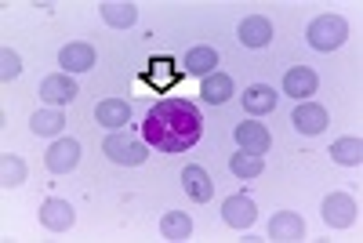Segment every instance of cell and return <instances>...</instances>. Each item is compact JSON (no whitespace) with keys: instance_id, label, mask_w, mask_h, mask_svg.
Returning <instances> with one entry per match:
<instances>
[{"instance_id":"4","label":"cell","mask_w":363,"mask_h":243,"mask_svg":"<svg viewBox=\"0 0 363 243\" xmlns=\"http://www.w3.org/2000/svg\"><path fill=\"white\" fill-rule=\"evenodd\" d=\"M320 215H323V222H327L330 229H349V225H356L359 207H356V200H352L349 193H327Z\"/></svg>"},{"instance_id":"12","label":"cell","mask_w":363,"mask_h":243,"mask_svg":"<svg viewBox=\"0 0 363 243\" xmlns=\"http://www.w3.org/2000/svg\"><path fill=\"white\" fill-rule=\"evenodd\" d=\"M236 37L244 47H269L272 44V22L265 15H247L244 22H240Z\"/></svg>"},{"instance_id":"19","label":"cell","mask_w":363,"mask_h":243,"mask_svg":"<svg viewBox=\"0 0 363 243\" xmlns=\"http://www.w3.org/2000/svg\"><path fill=\"white\" fill-rule=\"evenodd\" d=\"M29 128H33V135H40V138H58L62 128H66V116L58 109H37L33 116H29Z\"/></svg>"},{"instance_id":"22","label":"cell","mask_w":363,"mask_h":243,"mask_svg":"<svg viewBox=\"0 0 363 243\" xmlns=\"http://www.w3.org/2000/svg\"><path fill=\"white\" fill-rule=\"evenodd\" d=\"M160 236L164 239H189L193 236V218L186 210H167L160 218Z\"/></svg>"},{"instance_id":"20","label":"cell","mask_w":363,"mask_h":243,"mask_svg":"<svg viewBox=\"0 0 363 243\" xmlns=\"http://www.w3.org/2000/svg\"><path fill=\"white\" fill-rule=\"evenodd\" d=\"M182 66H186V73L193 77H211L218 66V51L215 47H193L186 58H182Z\"/></svg>"},{"instance_id":"17","label":"cell","mask_w":363,"mask_h":243,"mask_svg":"<svg viewBox=\"0 0 363 243\" xmlns=\"http://www.w3.org/2000/svg\"><path fill=\"white\" fill-rule=\"evenodd\" d=\"M277 102H280V95H277L269 84H251V87L244 91V109H247L251 116L272 113V109H277Z\"/></svg>"},{"instance_id":"18","label":"cell","mask_w":363,"mask_h":243,"mask_svg":"<svg viewBox=\"0 0 363 243\" xmlns=\"http://www.w3.org/2000/svg\"><path fill=\"white\" fill-rule=\"evenodd\" d=\"M200 95H203V102H207V106H222V102H229V95H233V77L215 69L211 77H203Z\"/></svg>"},{"instance_id":"8","label":"cell","mask_w":363,"mask_h":243,"mask_svg":"<svg viewBox=\"0 0 363 243\" xmlns=\"http://www.w3.org/2000/svg\"><path fill=\"white\" fill-rule=\"evenodd\" d=\"M222 218H225L229 229H251L255 218H258V207H255L251 196L236 193V196H229V200L222 203Z\"/></svg>"},{"instance_id":"13","label":"cell","mask_w":363,"mask_h":243,"mask_svg":"<svg viewBox=\"0 0 363 243\" xmlns=\"http://www.w3.org/2000/svg\"><path fill=\"white\" fill-rule=\"evenodd\" d=\"M182 189L189 193V200L207 203L211 196H215V181H211V174L200 164H189V167H182Z\"/></svg>"},{"instance_id":"6","label":"cell","mask_w":363,"mask_h":243,"mask_svg":"<svg viewBox=\"0 0 363 243\" xmlns=\"http://www.w3.org/2000/svg\"><path fill=\"white\" fill-rule=\"evenodd\" d=\"M77 95H80V87H77V80H73L69 73H51V77L40 80V98H44L51 109H55V106H69Z\"/></svg>"},{"instance_id":"15","label":"cell","mask_w":363,"mask_h":243,"mask_svg":"<svg viewBox=\"0 0 363 243\" xmlns=\"http://www.w3.org/2000/svg\"><path fill=\"white\" fill-rule=\"evenodd\" d=\"M58 66H62V73H87L91 66H95V47L77 40V44H66L62 51H58Z\"/></svg>"},{"instance_id":"23","label":"cell","mask_w":363,"mask_h":243,"mask_svg":"<svg viewBox=\"0 0 363 243\" xmlns=\"http://www.w3.org/2000/svg\"><path fill=\"white\" fill-rule=\"evenodd\" d=\"M102 22L113 29H131L138 22V8L135 4H102Z\"/></svg>"},{"instance_id":"16","label":"cell","mask_w":363,"mask_h":243,"mask_svg":"<svg viewBox=\"0 0 363 243\" xmlns=\"http://www.w3.org/2000/svg\"><path fill=\"white\" fill-rule=\"evenodd\" d=\"M95 120L102 128H109V131H120L131 120V106L124 98H106V102L95 106Z\"/></svg>"},{"instance_id":"11","label":"cell","mask_w":363,"mask_h":243,"mask_svg":"<svg viewBox=\"0 0 363 243\" xmlns=\"http://www.w3.org/2000/svg\"><path fill=\"white\" fill-rule=\"evenodd\" d=\"M236 145L244 149V153H269V145H272V138H269V128L265 124H255V120H244V124H236Z\"/></svg>"},{"instance_id":"24","label":"cell","mask_w":363,"mask_h":243,"mask_svg":"<svg viewBox=\"0 0 363 243\" xmlns=\"http://www.w3.org/2000/svg\"><path fill=\"white\" fill-rule=\"evenodd\" d=\"M229 171L236 174V178H258L262 171H265V160L258 157V153H233V160H229Z\"/></svg>"},{"instance_id":"1","label":"cell","mask_w":363,"mask_h":243,"mask_svg":"<svg viewBox=\"0 0 363 243\" xmlns=\"http://www.w3.org/2000/svg\"><path fill=\"white\" fill-rule=\"evenodd\" d=\"M203 135L200 109L186 98H164L145 113L142 142L153 145L157 153H189Z\"/></svg>"},{"instance_id":"21","label":"cell","mask_w":363,"mask_h":243,"mask_svg":"<svg viewBox=\"0 0 363 243\" xmlns=\"http://www.w3.org/2000/svg\"><path fill=\"white\" fill-rule=\"evenodd\" d=\"M330 160L342 164V167H359V160H363V142H359L356 135L338 138L335 145H330Z\"/></svg>"},{"instance_id":"26","label":"cell","mask_w":363,"mask_h":243,"mask_svg":"<svg viewBox=\"0 0 363 243\" xmlns=\"http://www.w3.org/2000/svg\"><path fill=\"white\" fill-rule=\"evenodd\" d=\"M22 73V58H18V51H11V47H4L0 51V80H15Z\"/></svg>"},{"instance_id":"10","label":"cell","mask_w":363,"mask_h":243,"mask_svg":"<svg viewBox=\"0 0 363 243\" xmlns=\"http://www.w3.org/2000/svg\"><path fill=\"white\" fill-rule=\"evenodd\" d=\"M316 87H320V80H316V73H313L309 66H291V69L284 73V95H291L294 102H298V98L306 102L309 95H316Z\"/></svg>"},{"instance_id":"3","label":"cell","mask_w":363,"mask_h":243,"mask_svg":"<svg viewBox=\"0 0 363 243\" xmlns=\"http://www.w3.org/2000/svg\"><path fill=\"white\" fill-rule=\"evenodd\" d=\"M306 37L316 51H335L349 40V22L342 15H316L306 29Z\"/></svg>"},{"instance_id":"2","label":"cell","mask_w":363,"mask_h":243,"mask_svg":"<svg viewBox=\"0 0 363 243\" xmlns=\"http://www.w3.org/2000/svg\"><path fill=\"white\" fill-rule=\"evenodd\" d=\"M102 153H106L113 164H120V167H138V164L149 160V145H145L142 138L128 135V131H113V135L102 142Z\"/></svg>"},{"instance_id":"9","label":"cell","mask_w":363,"mask_h":243,"mask_svg":"<svg viewBox=\"0 0 363 243\" xmlns=\"http://www.w3.org/2000/svg\"><path fill=\"white\" fill-rule=\"evenodd\" d=\"M306 236V222H301L298 210H277L269 218V239H280V243H294Z\"/></svg>"},{"instance_id":"5","label":"cell","mask_w":363,"mask_h":243,"mask_svg":"<svg viewBox=\"0 0 363 243\" xmlns=\"http://www.w3.org/2000/svg\"><path fill=\"white\" fill-rule=\"evenodd\" d=\"M44 164L51 174H69L80 164V142L77 138H55L51 149L44 153Z\"/></svg>"},{"instance_id":"25","label":"cell","mask_w":363,"mask_h":243,"mask_svg":"<svg viewBox=\"0 0 363 243\" xmlns=\"http://www.w3.org/2000/svg\"><path fill=\"white\" fill-rule=\"evenodd\" d=\"M0 181H4V189H18L22 181H26V160L8 153L4 164H0Z\"/></svg>"},{"instance_id":"14","label":"cell","mask_w":363,"mask_h":243,"mask_svg":"<svg viewBox=\"0 0 363 243\" xmlns=\"http://www.w3.org/2000/svg\"><path fill=\"white\" fill-rule=\"evenodd\" d=\"M291 124H294V131H301V135H320V131H327V109L323 106H316V102H301L298 109H294V116H291Z\"/></svg>"},{"instance_id":"7","label":"cell","mask_w":363,"mask_h":243,"mask_svg":"<svg viewBox=\"0 0 363 243\" xmlns=\"http://www.w3.org/2000/svg\"><path fill=\"white\" fill-rule=\"evenodd\" d=\"M73 222H77V210H73L66 200L48 196V200L40 203V225H44L48 232H66V229H73Z\"/></svg>"}]
</instances>
